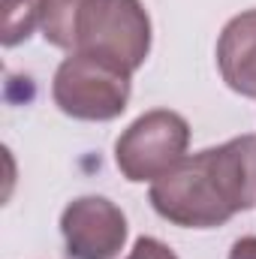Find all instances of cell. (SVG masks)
<instances>
[{
    "mask_svg": "<svg viewBox=\"0 0 256 259\" xmlns=\"http://www.w3.org/2000/svg\"><path fill=\"white\" fill-rule=\"evenodd\" d=\"M46 42L133 75L151 55V18L142 0H52Z\"/></svg>",
    "mask_w": 256,
    "mask_h": 259,
    "instance_id": "6da1fadb",
    "label": "cell"
},
{
    "mask_svg": "<svg viewBox=\"0 0 256 259\" xmlns=\"http://www.w3.org/2000/svg\"><path fill=\"white\" fill-rule=\"evenodd\" d=\"M187 118L172 109H151L118 136L115 166L130 184H154L187 157Z\"/></svg>",
    "mask_w": 256,
    "mask_h": 259,
    "instance_id": "7a4b0ae2",
    "label": "cell"
},
{
    "mask_svg": "<svg viewBox=\"0 0 256 259\" xmlns=\"http://www.w3.org/2000/svg\"><path fill=\"white\" fill-rule=\"evenodd\" d=\"M148 202L163 220L181 229H217L232 220V211L217 190L208 148L187 154L172 172L157 178L148 190Z\"/></svg>",
    "mask_w": 256,
    "mask_h": 259,
    "instance_id": "3957f363",
    "label": "cell"
},
{
    "mask_svg": "<svg viewBox=\"0 0 256 259\" xmlns=\"http://www.w3.org/2000/svg\"><path fill=\"white\" fill-rule=\"evenodd\" d=\"M130 78L133 75H124L97 58L69 52V58H64L55 72L52 100L66 118L97 121V124L115 121L130 106L133 94Z\"/></svg>",
    "mask_w": 256,
    "mask_h": 259,
    "instance_id": "277c9868",
    "label": "cell"
},
{
    "mask_svg": "<svg viewBox=\"0 0 256 259\" xmlns=\"http://www.w3.org/2000/svg\"><path fill=\"white\" fill-rule=\"evenodd\" d=\"M127 217L106 196H78L61 214L69 259H115L127 244Z\"/></svg>",
    "mask_w": 256,
    "mask_h": 259,
    "instance_id": "5b68a950",
    "label": "cell"
},
{
    "mask_svg": "<svg viewBox=\"0 0 256 259\" xmlns=\"http://www.w3.org/2000/svg\"><path fill=\"white\" fill-rule=\"evenodd\" d=\"M211 172L220 199L235 214L256 208V136H235L217 148H208Z\"/></svg>",
    "mask_w": 256,
    "mask_h": 259,
    "instance_id": "8992f818",
    "label": "cell"
},
{
    "mask_svg": "<svg viewBox=\"0 0 256 259\" xmlns=\"http://www.w3.org/2000/svg\"><path fill=\"white\" fill-rule=\"evenodd\" d=\"M217 69L229 91L256 100V9L238 12L220 30Z\"/></svg>",
    "mask_w": 256,
    "mask_h": 259,
    "instance_id": "52a82bcc",
    "label": "cell"
},
{
    "mask_svg": "<svg viewBox=\"0 0 256 259\" xmlns=\"http://www.w3.org/2000/svg\"><path fill=\"white\" fill-rule=\"evenodd\" d=\"M52 0H3V30L0 39L6 49L27 42L36 27L46 24Z\"/></svg>",
    "mask_w": 256,
    "mask_h": 259,
    "instance_id": "ba28073f",
    "label": "cell"
},
{
    "mask_svg": "<svg viewBox=\"0 0 256 259\" xmlns=\"http://www.w3.org/2000/svg\"><path fill=\"white\" fill-rule=\"evenodd\" d=\"M127 259H178V253L169 244H163L160 238L142 235V238H136V244H133V250H130Z\"/></svg>",
    "mask_w": 256,
    "mask_h": 259,
    "instance_id": "9c48e42d",
    "label": "cell"
},
{
    "mask_svg": "<svg viewBox=\"0 0 256 259\" xmlns=\"http://www.w3.org/2000/svg\"><path fill=\"white\" fill-rule=\"evenodd\" d=\"M229 259H256V235H244V238L232 241Z\"/></svg>",
    "mask_w": 256,
    "mask_h": 259,
    "instance_id": "30bf717a",
    "label": "cell"
}]
</instances>
